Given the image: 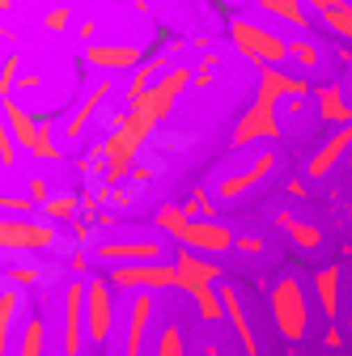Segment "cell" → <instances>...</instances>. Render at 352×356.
Instances as JSON below:
<instances>
[{"mask_svg":"<svg viewBox=\"0 0 352 356\" xmlns=\"http://www.w3.org/2000/svg\"><path fill=\"white\" fill-rule=\"evenodd\" d=\"M323 343H327V348H339V343H344V331H339V327H327Z\"/></svg>","mask_w":352,"mask_h":356,"instance_id":"cell-47","label":"cell"},{"mask_svg":"<svg viewBox=\"0 0 352 356\" xmlns=\"http://www.w3.org/2000/svg\"><path fill=\"white\" fill-rule=\"evenodd\" d=\"M339 5H348V0H305V13H331V9H339Z\"/></svg>","mask_w":352,"mask_h":356,"instance_id":"cell-41","label":"cell"},{"mask_svg":"<svg viewBox=\"0 0 352 356\" xmlns=\"http://www.w3.org/2000/svg\"><path fill=\"white\" fill-rule=\"evenodd\" d=\"M85 343H90V331H85V280L64 284V339L60 352L64 356H85Z\"/></svg>","mask_w":352,"mask_h":356,"instance_id":"cell-10","label":"cell"},{"mask_svg":"<svg viewBox=\"0 0 352 356\" xmlns=\"http://www.w3.org/2000/svg\"><path fill=\"white\" fill-rule=\"evenodd\" d=\"M68 272L85 276V272H90V254H68Z\"/></svg>","mask_w":352,"mask_h":356,"instance_id":"cell-45","label":"cell"},{"mask_svg":"<svg viewBox=\"0 0 352 356\" xmlns=\"http://www.w3.org/2000/svg\"><path fill=\"white\" fill-rule=\"evenodd\" d=\"M272 165H276V153H272V149H263L246 170H238V174L221 178V183H216V195H221V200H238L242 191H250L255 183H263V178L272 174Z\"/></svg>","mask_w":352,"mask_h":356,"instance_id":"cell-16","label":"cell"},{"mask_svg":"<svg viewBox=\"0 0 352 356\" xmlns=\"http://www.w3.org/2000/svg\"><path fill=\"white\" fill-rule=\"evenodd\" d=\"M42 280H47L42 267H9V272H5V284H13V289H34Z\"/></svg>","mask_w":352,"mask_h":356,"instance_id":"cell-34","label":"cell"},{"mask_svg":"<svg viewBox=\"0 0 352 356\" xmlns=\"http://www.w3.org/2000/svg\"><path fill=\"white\" fill-rule=\"evenodd\" d=\"M106 98H111V76H106V81H98L90 94L81 98V106H77V111L68 115V123H64V136H68V140H81V131L90 127V119L102 111V102H106Z\"/></svg>","mask_w":352,"mask_h":356,"instance_id":"cell-18","label":"cell"},{"mask_svg":"<svg viewBox=\"0 0 352 356\" xmlns=\"http://www.w3.org/2000/svg\"><path fill=\"white\" fill-rule=\"evenodd\" d=\"M85 64H94L102 72H123V68L136 72L145 64V51L127 47V42H94V47H85Z\"/></svg>","mask_w":352,"mask_h":356,"instance_id":"cell-14","label":"cell"},{"mask_svg":"<svg viewBox=\"0 0 352 356\" xmlns=\"http://www.w3.org/2000/svg\"><path fill=\"white\" fill-rule=\"evenodd\" d=\"M153 220H157V225H161V229H166L170 238H179V234H183V229L191 225V220H195V216H191L187 208H179V204H161Z\"/></svg>","mask_w":352,"mask_h":356,"instance_id":"cell-27","label":"cell"},{"mask_svg":"<svg viewBox=\"0 0 352 356\" xmlns=\"http://www.w3.org/2000/svg\"><path fill=\"white\" fill-rule=\"evenodd\" d=\"M174 272H179V289L183 293H200V289H212L216 280H221V267H216L212 259L195 254V250H179V259H174Z\"/></svg>","mask_w":352,"mask_h":356,"instance_id":"cell-13","label":"cell"},{"mask_svg":"<svg viewBox=\"0 0 352 356\" xmlns=\"http://www.w3.org/2000/svg\"><path fill=\"white\" fill-rule=\"evenodd\" d=\"M153 323V293H131L127 305V331H123V356H145V331Z\"/></svg>","mask_w":352,"mask_h":356,"instance_id":"cell-15","label":"cell"},{"mask_svg":"<svg viewBox=\"0 0 352 356\" xmlns=\"http://www.w3.org/2000/svg\"><path fill=\"white\" fill-rule=\"evenodd\" d=\"M90 234H94L90 220H72V238H77V242H90Z\"/></svg>","mask_w":352,"mask_h":356,"instance_id":"cell-46","label":"cell"},{"mask_svg":"<svg viewBox=\"0 0 352 356\" xmlns=\"http://www.w3.org/2000/svg\"><path fill=\"white\" fill-rule=\"evenodd\" d=\"M42 339H47V327H42V318H26L22 327V343H17V356H42Z\"/></svg>","mask_w":352,"mask_h":356,"instance_id":"cell-28","label":"cell"},{"mask_svg":"<svg viewBox=\"0 0 352 356\" xmlns=\"http://www.w3.org/2000/svg\"><path fill=\"white\" fill-rule=\"evenodd\" d=\"M319 115L327 123H335V127H348L352 123V106H348V98H344L339 85H323L319 89Z\"/></svg>","mask_w":352,"mask_h":356,"instance_id":"cell-23","label":"cell"},{"mask_svg":"<svg viewBox=\"0 0 352 356\" xmlns=\"http://www.w3.org/2000/svg\"><path fill=\"white\" fill-rule=\"evenodd\" d=\"M68 22H72V9H64V5H56V9L42 13V30H51V34L68 30Z\"/></svg>","mask_w":352,"mask_h":356,"instance_id":"cell-37","label":"cell"},{"mask_svg":"<svg viewBox=\"0 0 352 356\" xmlns=\"http://www.w3.org/2000/svg\"><path fill=\"white\" fill-rule=\"evenodd\" d=\"M348 331H352V280H348Z\"/></svg>","mask_w":352,"mask_h":356,"instance_id":"cell-51","label":"cell"},{"mask_svg":"<svg viewBox=\"0 0 352 356\" xmlns=\"http://www.w3.org/2000/svg\"><path fill=\"white\" fill-rule=\"evenodd\" d=\"M268 301H272V323H276V331H280L289 343H297V339L305 335V318H310V309H305V289H301V280L280 276V280L272 284Z\"/></svg>","mask_w":352,"mask_h":356,"instance_id":"cell-4","label":"cell"},{"mask_svg":"<svg viewBox=\"0 0 352 356\" xmlns=\"http://www.w3.org/2000/svg\"><path fill=\"white\" fill-rule=\"evenodd\" d=\"M212 72H216V56H212V51H204V60H200V68H195V81H191V85H195V89H208V85H212Z\"/></svg>","mask_w":352,"mask_h":356,"instance_id":"cell-40","label":"cell"},{"mask_svg":"<svg viewBox=\"0 0 352 356\" xmlns=\"http://www.w3.org/2000/svg\"><path fill=\"white\" fill-rule=\"evenodd\" d=\"M0 38H9V42H17V34H13V30H9L5 22H0Z\"/></svg>","mask_w":352,"mask_h":356,"instance_id":"cell-50","label":"cell"},{"mask_svg":"<svg viewBox=\"0 0 352 356\" xmlns=\"http://www.w3.org/2000/svg\"><path fill=\"white\" fill-rule=\"evenodd\" d=\"M94 34H98V22H81L77 26V38L85 42V47H94Z\"/></svg>","mask_w":352,"mask_h":356,"instance_id":"cell-44","label":"cell"},{"mask_svg":"<svg viewBox=\"0 0 352 356\" xmlns=\"http://www.w3.org/2000/svg\"><path fill=\"white\" fill-rule=\"evenodd\" d=\"M77 212H81V200L77 195H51L47 204H42L47 225H51V220H77Z\"/></svg>","mask_w":352,"mask_h":356,"instance_id":"cell-29","label":"cell"},{"mask_svg":"<svg viewBox=\"0 0 352 356\" xmlns=\"http://www.w3.org/2000/svg\"><path fill=\"white\" fill-rule=\"evenodd\" d=\"M166 242L161 238H102L94 246V259L106 267H131V263H161Z\"/></svg>","mask_w":352,"mask_h":356,"instance_id":"cell-8","label":"cell"},{"mask_svg":"<svg viewBox=\"0 0 352 356\" xmlns=\"http://www.w3.org/2000/svg\"><path fill=\"white\" fill-rule=\"evenodd\" d=\"M183 208H187V212H191V216H195V212H200V216H204V220H212V216H216V212H212V200H208V191H204V187H195V191H191V200H187V204H183Z\"/></svg>","mask_w":352,"mask_h":356,"instance_id":"cell-39","label":"cell"},{"mask_svg":"<svg viewBox=\"0 0 352 356\" xmlns=\"http://www.w3.org/2000/svg\"><path fill=\"white\" fill-rule=\"evenodd\" d=\"M0 165H5V170H13V165H17V140H13V131H9L5 106H0Z\"/></svg>","mask_w":352,"mask_h":356,"instance_id":"cell-32","label":"cell"},{"mask_svg":"<svg viewBox=\"0 0 352 356\" xmlns=\"http://www.w3.org/2000/svg\"><path fill=\"white\" fill-rule=\"evenodd\" d=\"M174 242H179L183 250H195V254H200V250H212V254H216V250H234V242H238V238L221 225V220H200V216H195L191 225H187L179 238H174Z\"/></svg>","mask_w":352,"mask_h":356,"instance_id":"cell-12","label":"cell"},{"mask_svg":"<svg viewBox=\"0 0 352 356\" xmlns=\"http://www.w3.org/2000/svg\"><path fill=\"white\" fill-rule=\"evenodd\" d=\"M289 56H293L301 68H314V64H319V47H314L310 38H293V42H289Z\"/></svg>","mask_w":352,"mask_h":356,"instance_id":"cell-35","label":"cell"},{"mask_svg":"<svg viewBox=\"0 0 352 356\" xmlns=\"http://www.w3.org/2000/svg\"><path fill=\"white\" fill-rule=\"evenodd\" d=\"M0 212H13V216H26V220H30L34 200H30V195H0Z\"/></svg>","mask_w":352,"mask_h":356,"instance_id":"cell-38","label":"cell"},{"mask_svg":"<svg viewBox=\"0 0 352 356\" xmlns=\"http://www.w3.org/2000/svg\"><path fill=\"white\" fill-rule=\"evenodd\" d=\"M5 106V119H9V127H13V140H17V149H26L30 157H38V161H60L64 153L51 145V131H47V123H38L17 98H5L0 102Z\"/></svg>","mask_w":352,"mask_h":356,"instance_id":"cell-6","label":"cell"},{"mask_svg":"<svg viewBox=\"0 0 352 356\" xmlns=\"http://www.w3.org/2000/svg\"><path fill=\"white\" fill-rule=\"evenodd\" d=\"M339 284H344V276H339L335 263H331V267H319V272H314V297H319V309H323L327 318L339 314Z\"/></svg>","mask_w":352,"mask_h":356,"instance_id":"cell-22","label":"cell"},{"mask_svg":"<svg viewBox=\"0 0 352 356\" xmlns=\"http://www.w3.org/2000/svg\"><path fill=\"white\" fill-rule=\"evenodd\" d=\"M234 246H238V250H246V254H259V250H263V238H255V234H242Z\"/></svg>","mask_w":352,"mask_h":356,"instance_id":"cell-43","label":"cell"},{"mask_svg":"<svg viewBox=\"0 0 352 356\" xmlns=\"http://www.w3.org/2000/svg\"><path fill=\"white\" fill-rule=\"evenodd\" d=\"M17 81H22V56L9 51V60L0 64V102L13 98V85H17Z\"/></svg>","mask_w":352,"mask_h":356,"instance_id":"cell-31","label":"cell"},{"mask_svg":"<svg viewBox=\"0 0 352 356\" xmlns=\"http://www.w3.org/2000/svg\"><path fill=\"white\" fill-rule=\"evenodd\" d=\"M323 22H327V26H331L339 38H348V42H352V5H339V9H331Z\"/></svg>","mask_w":352,"mask_h":356,"instance_id":"cell-36","label":"cell"},{"mask_svg":"<svg viewBox=\"0 0 352 356\" xmlns=\"http://www.w3.org/2000/svg\"><path fill=\"white\" fill-rule=\"evenodd\" d=\"M17 309H22L17 289H0V356H9V331H13Z\"/></svg>","mask_w":352,"mask_h":356,"instance_id":"cell-26","label":"cell"},{"mask_svg":"<svg viewBox=\"0 0 352 356\" xmlns=\"http://www.w3.org/2000/svg\"><path fill=\"white\" fill-rule=\"evenodd\" d=\"M131 183H153V170L149 165H136V170H131Z\"/></svg>","mask_w":352,"mask_h":356,"instance_id":"cell-48","label":"cell"},{"mask_svg":"<svg viewBox=\"0 0 352 356\" xmlns=\"http://www.w3.org/2000/svg\"><path fill=\"white\" fill-rule=\"evenodd\" d=\"M170 68V51H157V56H149L136 72H131V81H127V106H136V102H145V94L157 85V76Z\"/></svg>","mask_w":352,"mask_h":356,"instance_id":"cell-20","label":"cell"},{"mask_svg":"<svg viewBox=\"0 0 352 356\" xmlns=\"http://www.w3.org/2000/svg\"><path fill=\"white\" fill-rule=\"evenodd\" d=\"M221 305H225V318L234 323V335H238V343L246 348V356H259V339H255V327H250V318H246V309H242V301H238L234 284H221Z\"/></svg>","mask_w":352,"mask_h":356,"instance_id":"cell-19","label":"cell"},{"mask_svg":"<svg viewBox=\"0 0 352 356\" xmlns=\"http://www.w3.org/2000/svg\"><path fill=\"white\" fill-rule=\"evenodd\" d=\"M0 13H13V0H0Z\"/></svg>","mask_w":352,"mask_h":356,"instance_id":"cell-53","label":"cell"},{"mask_svg":"<svg viewBox=\"0 0 352 356\" xmlns=\"http://www.w3.org/2000/svg\"><path fill=\"white\" fill-rule=\"evenodd\" d=\"M204 356H221V348H216V343H208V348H204Z\"/></svg>","mask_w":352,"mask_h":356,"instance_id":"cell-52","label":"cell"},{"mask_svg":"<svg viewBox=\"0 0 352 356\" xmlns=\"http://www.w3.org/2000/svg\"><path fill=\"white\" fill-rule=\"evenodd\" d=\"M276 225H285V229H289V238H293L301 250H319V246H323V229H319V225H310V220H297L293 212H280V216H276Z\"/></svg>","mask_w":352,"mask_h":356,"instance_id":"cell-24","label":"cell"},{"mask_svg":"<svg viewBox=\"0 0 352 356\" xmlns=\"http://www.w3.org/2000/svg\"><path fill=\"white\" fill-rule=\"evenodd\" d=\"M280 136V123H276V102L268 98H255V106L238 119L234 127V149L242 145H255V140H276Z\"/></svg>","mask_w":352,"mask_h":356,"instance_id":"cell-11","label":"cell"},{"mask_svg":"<svg viewBox=\"0 0 352 356\" xmlns=\"http://www.w3.org/2000/svg\"><path fill=\"white\" fill-rule=\"evenodd\" d=\"M259 9H263V13H272V17H280V22H289V26H297V30L310 26L305 0H259Z\"/></svg>","mask_w":352,"mask_h":356,"instance_id":"cell-25","label":"cell"},{"mask_svg":"<svg viewBox=\"0 0 352 356\" xmlns=\"http://www.w3.org/2000/svg\"><path fill=\"white\" fill-rule=\"evenodd\" d=\"M157 356H187V339H183V331H179V327H161Z\"/></svg>","mask_w":352,"mask_h":356,"instance_id":"cell-33","label":"cell"},{"mask_svg":"<svg viewBox=\"0 0 352 356\" xmlns=\"http://www.w3.org/2000/svg\"><path fill=\"white\" fill-rule=\"evenodd\" d=\"M106 284L119 293H166L179 289V272H174V263H131V267H111Z\"/></svg>","mask_w":352,"mask_h":356,"instance_id":"cell-7","label":"cell"},{"mask_svg":"<svg viewBox=\"0 0 352 356\" xmlns=\"http://www.w3.org/2000/svg\"><path fill=\"white\" fill-rule=\"evenodd\" d=\"M348 216H352V208H348Z\"/></svg>","mask_w":352,"mask_h":356,"instance_id":"cell-54","label":"cell"},{"mask_svg":"<svg viewBox=\"0 0 352 356\" xmlns=\"http://www.w3.org/2000/svg\"><path fill=\"white\" fill-rule=\"evenodd\" d=\"M348 149H352V123H348V127H335V136H331L314 157H310V165H305V170H310L314 178H323V174H331V165H335Z\"/></svg>","mask_w":352,"mask_h":356,"instance_id":"cell-21","label":"cell"},{"mask_svg":"<svg viewBox=\"0 0 352 356\" xmlns=\"http://www.w3.org/2000/svg\"><path fill=\"white\" fill-rule=\"evenodd\" d=\"M30 200H34V204H47V200H51V187L42 183V178H30Z\"/></svg>","mask_w":352,"mask_h":356,"instance_id":"cell-42","label":"cell"},{"mask_svg":"<svg viewBox=\"0 0 352 356\" xmlns=\"http://www.w3.org/2000/svg\"><path fill=\"white\" fill-rule=\"evenodd\" d=\"M195 81V68H187V64H170L161 76H157V85L145 94V102H136L131 106V115L136 119H145L149 127H157L170 111H174V102H179V94Z\"/></svg>","mask_w":352,"mask_h":356,"instance_id":"cell-3","label":"cell"},{"mask_svg":"<svg viewBox=\"0 0 352 356\" xmlns=\"http://www.w3.org/2000/svg\"><path fill=\"white\" fill-rule=\"evenodd\" d=\"M195 305H200V318L212 323V327L225 318V305H221V293H216V289H200L195 293Z\"/></svg>","mask_w":352,"mask_h":356,"instance_id":"cell-30","label":"cell"},{"mask_svg":"<svg viewBox=\"0 0 352 356\" xmlns=\"http://www.w3.org/2000/svg\"><path fill=\"white\" fill-rule=\"evenodd\" d=\"M38 85H42V76H38V72H26V76L17 81V89H38Z\"/></svg>","mask_w":352,"mask_h":356,"instance_id":"cell-49","label":"cell"},{"mask_svg":"<svg viewBox=\"0 0 352 356\" xmlns=\"http://www.w3.org/2000/svg\"><path fill=\"white\" fill-rule=\"evenodd\" d=\"M56 225L26 216H0V250H51Z\"/></svg>","mask_w":352,"mask_h":356,"instance_id":"cell-9","label":"cell"},{"mask_svg":"<svg viewBox=\"0 0 352 356\" xmlns=\"http://www.w3.org/2000/svg\"><path fill=\"white\" fill-rule=\"evenodd\" d=\"M153 136V127L145 123V119H136V115H115L111 119V136L94 149V157H98V187H106V191H115L123 178L136 170V153H141V145Z\"/></svg>","mask_w":352,"mask_h":356,"instance_id":"cell-1","label":"cell"},{"mask_svg":"<svg viewBox=\"0 0 352 356\" xmlns=\"http://www.w3.org/2000/svg\"><path fill=\"white\" fill-rule=\"evenodd\" d=\"M85 331H90V348H106L115 331V289L106 276H85Z\"/></svg>","mask_w":352,"mask_h":356,"instance_id":"cell-5","label":"cell"},{"mask_svg":"<svg viewBox=\"0 0 352 356\" xmlns=\"http://www.w3.org/2000/svg\"><path fill=\"white\" fill-rule=\"evenodd\" d=\"M230 38H234L238 56L255 60L259 68H280V64L289 60V42H285L280 34H272V30L255 26V22H242V17H234V22H230Z\"/></svg>","mask_w":352,"mask_h":356,"instance_id":"cell-2","label":"cell"},{"mask_svg":"<svg viewBox=\"0 0 352 356\" xmlns=\"http://www.w3.org/2000/svg\"><path fill=\"white\" fill-rule=\"evenodd\" d=\"M310 94V81L293 76L285 68H259V98H268L280 106V98H305Z\"/></svg>","mask_w":352,"mask_h":356,"instance_id":"cell-17","label":"cell"}]
</instances>
